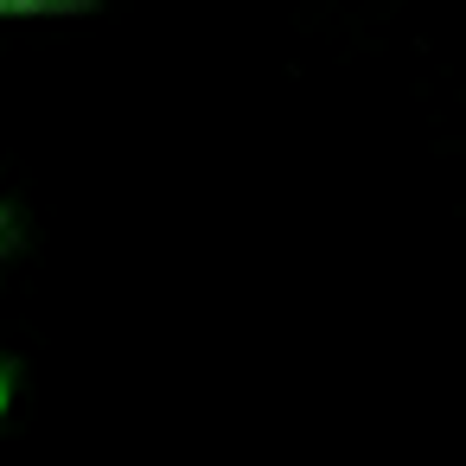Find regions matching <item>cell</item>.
Masks as SVG:
<instances>
[{
    "label": "cell",
    "mask_w": 466,
    "mask_h": 466,
    "mask_svg": "<svg viewBox=\"0 0 466 466\" xmlns=\"http://www.w3.org/2000/svg\"><path fill=\"white\" fill-rule=\"evenodd\" d=\"M7 396H14V364H0V409H7Z\"/></svg>",
    "instance_id": "2"
},
{
    "label": "cell",
    "mask_w": 466,
    "mask_h": 466,
    "mask_svg": "<svg viewBox=\"0 0 466 466\" xmlns=\"http://www.w3.org/2000/svg\"><path fill=\"white\" fill-rule=\"evenodd\" d=\"M14 243H20V224H14V211H7V205H0V256H7Z\"/></svg>",
    "instance_id": "1"
}]
</instances>
